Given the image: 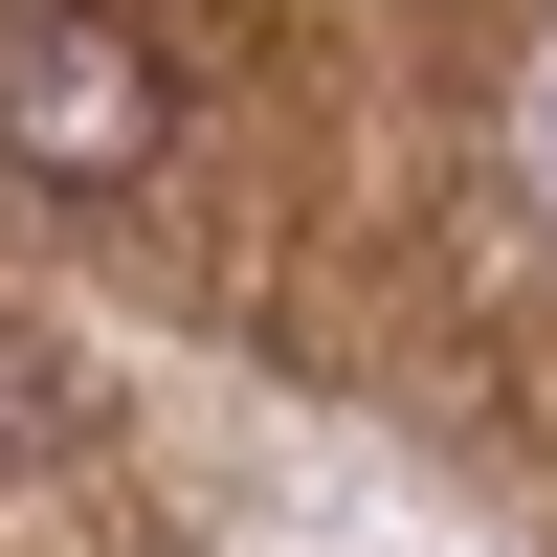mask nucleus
Listing matches in <instances>:
<instances>
[{
	"mask_svg": "<svg viewBox=\"0 0 557 557\" xmlns=\"http://www.w3.org/2000/svg\"><path fill=\"white\" fill-rule=\"evenodd\" d=\"M178 157V67L112 0H0V178H157Z\"/></svg>",
	"mask_w": 557,
	"mask_h": 557,
	"instance_id": "nucleus-1",
	"label": "nucleus"
},
{
	"mask_svg": "<svg viewBox=\"0 0 557 557\" xmlns=\"http://www.w3.org/2000/svg\"><path fill=\"white\" fill-rule=\"evenodd\" d=\"M491 157H513V178H535V223H557V23L513 45V89H491Z\"/></svg>",
	"mask_w": 557,
	"mask_h": 557,
	"instance_id": "nucleus-2",
	"label": "nucleus"
}]
</instances>
